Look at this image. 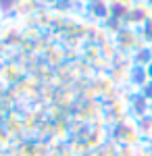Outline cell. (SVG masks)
<instances>
[{"instance_id": "6da1fadb", "label": "cell", "mask_w": 152, "mask_h": 156, "mask_svg": "<svg viewBox=\"0 0 152 156\" xmlns=\"http://www.w3.org/2000/svg\"><path fill=\"white\" fill-rule=\"evenodd\" d=\"M0 21H2V9H0Z\"/></svg>"}]
</instances>
